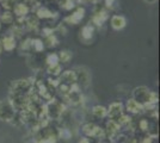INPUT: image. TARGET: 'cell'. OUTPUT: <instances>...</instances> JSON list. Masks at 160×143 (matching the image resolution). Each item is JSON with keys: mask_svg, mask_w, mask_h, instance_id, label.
Returning a JSON list of instances; mask_svg holds the SVG:
<instances>
[{"mask_svg": "<svg viewBox=\"0 0 160 143\" xmlns=\"http://www.w3.org/2000/svg\"><path fill=\"white\" fill-rule=\"evenodd\" d=\"M133 99L143 107L147 105H155L158 102V94L148 89L146 86H140L133 91Z\"/></svg>", "mask_w": 160, "mask_h": 143, "instance_id": "obj_1", "label": "cell"}, {"mask_svg": "<svg viewBox=\"0 0 160 143\" xmlns=\"http://www.w3.org/2000/svg\"><path fill=\"white\" fill-rule=\"evenodd\" d=\"M33 83L29 79H19L11 83L10 94L11 97H29L32 93Z\"/></svg>", "mask_w": 160, "mask_h": 143, "instance_id": "obj_2", "label": "cell"}, {"mask_svg": "<svg viewBox=\"0 0 160 143\" xmlns=\"http://www.w3.org/2000/svg\"><path fill=\"white\" fill-rule=\"evenodd\" d=\"M16 109L13 107L12 102L8 99L0 100V121L2 122H11L16 116Z\"/></svg>", "mask_w": 160, "mask_h": 143, "instance_id": "obj_3", "label": "cell"}, {"mask_svg": "<svg viewBox=\"0 0 160 143\" xmlns=\"http://www.w3.org/2000/svg\"><path fill=\"white\" fill-rule=\"evenodd\" d=\"M44 112H46V115H47L49 118L56 119V118H59V117L62 115V112H63V106H62V104L58 102L55 99H52V100L44 106Z\"/></svg>", "mask_w": 160, "mask_h": 143, "instance_id": "obj_4", "label": "cell"}, {"mask_svg": "<svg viewBox=\"0 0 160 143\" xmlns=\"http://www.w3.org/2000/svg\"><path fill=\"white\" fill-rule=\"evenodd\" d=\"M74 73H75V78H77V85L78 86H82V87H86L90 85L91 81V75L90 72L86 67H77L75 69H73Z\"/></svg>", "mask_w": 160, "mask_h": 143, "instance_id": "obj_5", "label": "cell"}, {"mask_svg": "<svg viewBox=\"0 0 160 143\" xmlns=\"http://www.w3.org/2000/svg\"><path fill=\"white\" fill-rule=\"evenodd\" d=\"M85 17V8L84 7H78L72 14H69L68 17L65 18V21L67 24H72V25H77L80 21L84 19Z\"/></svg>", "mask_w": 160, "mask_h": 143, "instance_id": "obj_6", "label": "cell"}, {"mask_svg": "<svg viewBox=\"0 0 160 143\" xmlns=\"http://www.w3.org/2000/svg\"><path fill=\"white\" fill-rule=\"evenodd\" d=\"M108 115L112 118V121H117L123 115V106H122V104L121 102H112L109 106Z\"/></svg>", "mask_w": 160, "mask_h": 143, "instance_id": "obj_7", "label": "cell"}, {"mask_svg": "<svg viewBox=\"0 0 160 143\" xmlns=\"http://www.w3.org/2000/svg\"><path fill=\"white\" fill-rule=\"evenodd\" d=\"M60 83L67 85V86H72L74 83H77V78L74 70H65L60 75Z\"/></svg>", "mask_w": 160, "mask_h": 143, "instance_id": "obj_8", "label": "cell"}, {"mask_svg": "<svg viewBox=\"0 0 160 143\" xmlns=\"http://www.w3.org/2000/svg\"><path fill=\"white\" fill-rule=\"evenodd\" d=\"M110 24H111V27L116 31H120L122 29H124V26L127 25V21L123 16L121 14H115L111 17V21H110Z\"/></svg>", "mask_w": 160, "mask_h": 143, "instance_id": "obj_9", "label": "cell"}, {"mask_svg": "<svg viewBox=\"0 0 160 143\" xmlns=\"http://www.w3.org/2000/svg\"><path fill=\"white\" fill-rule=\"evenodd\" d=\"M108 17H109V14H108V11L107 10H98L97 12H94V14L92 16V23H93L94 25H97V26H102L105 21H107Z\"/></svg>", "mask_w": 160, "mask_h": 143, "instance_id": "obj_10", "label": "cell"}, {"mask_svg": "<svg viewBox=\"0 0 160 143\" xmlns=\"http://www.w3.org/2000/svg\"><path fill=\"white\" fill-rule=\"evenodd\" d=\"M36 17L38 19H53V18L56 17V13L53 12V11H50L47 7L41 6L36 10Z\"/></svg>", "mask_w": 160, "mask_h": 143, "instance_id": "obj_11", "label": "cell"}, {"mask_svg": "<svg viewBox=\"0 0 160 143\" xmlns=\"http://www.w3.org/2000/svg\"><path fill=\"white\" fill-rule=\"evenodd\" d=\"M13 12L12 13L16 14L18 18H25L29 13V11H30V8L28 5H25L24 2H19V4H16L13 6Z\"/></svg>", "mask_w": 160, "mask_h": 143, "instance_id": "obj_12", "label": "cell"}, {"mask_svg": "<svg viewBox=\"0 0 160 143\" xmlns=\"http://www.w3.org/2000/svg\"><path fill=\"white\" fill-rule=\"evenodd\" d=\"M1 44H2V49H5L6 51H12L17 43H16V38L12 35H8V36H5L2 40H1Z\"/></svg>", "mask_w": 160, "mask_h": 143, "instance_id": "obj_13", "label": "cell"}, {"mask_svg": "<svg viewBox=\"0 0 160 143\" xmlns=\"http://www.w3.org/2000/svg\"><path fill=\"white\" fill-rule=\"evenodd\" d=\"M93 34H94V27L91 24L84 25L82 29H81V31H80V36H81V38L85 42H88L90 40H92Z\"/></svg>", "mask_w": 160, "mask_h": 143, "instance_id": "obj_14", "label": "cell"}, {"mask_svg": "<svg viewBox=\"0 0 160 143\" xmlns=\"http://www.w3.org/2000/svg\"><path fill=\"white\" fill-rule=\"evenodd\" d=\"M24 25L29 29V30H36L38 25H40V19L36 16H30V17H25L24 21Z\"/></svg>", "mask_w": 160, "mask_h": 143, "instance_id": "obj_15", "label": "cell"}, {"mask_svg": "<svg viewBox=\"0 0 160 143\" xmlns=\"http://www.w3.org/2000/svg\"><path fill=\"white\" fill-rule=\"evenodd\" d=\"M142 109H143V107L141 106L139 102H135L133 98L129 99L127 102V110L129 112H132V113H138V112H140Z\"/></svg>", "mask_w": 160, "mask_h": 143, "instance_id": "obj_16", "label": "cell"}, {"mask_svg": "<svg viewBox=\"0 0 160 143\" xmlns=\"http://www.w3.org/2000/svg\"><path fill=\"white\" fill-rule=\"evenodd\" d=\"M31 49L36 53H42L44 50V43L40 38H33L31 40Z\"/></svg>", "mask_w": 160, "mask_h": 143, "instance_id": "obj_17", "label": "cell"}, {"mask_svg": "<svg viewBox=\"0 0 160 143\" xmlns=\"http://www.w3.org/2000/svg\"><path fill=\"white\" fill-rule=\"evenodd\" d=\"M1 21L5 23V24H12L14 21V14L11 11H5L0 16V23Z\"/></svg>", "mask_w": 160, "mask_h": 143, "instance_id": "obj_18", "label": "cell"}, {"mask_svg": "<svg viewBox=\"0 0 160 143\" xmlns=\"http://www.w3.org/2000/svg\"><path fill=\"white\" fill-rule=\"evenodd\" d=\"M72 57H73L72 51H69V50H61L60 54H59V61L63 62V63H68L72 60Z\"/></svg>", "mask_w": 160, "mask_h": 143, "instance_id": "obj_19", "label": "cell"}, {"mask_svg": "<svg viewBox=\"0 0 160 143\" xmlns=\"http://www.w3.org/2000/svg\"><path fill=\"white\" fill-rule=\"evenodd\" d=\"M92 113H93L96 117H98V118H103V117H105L108 115V110L104 107V106H94L93 109H92Z\"/></svg>", "mask_w": 160, "mask_h": 143, "instance_id": "obj_20", "label": "cell"}, {"mask_svg": "<svg viewBox=\"0 0 160 143\" xmlns=\"http://www.w3.org/2000/svg\"><path fill=\"white\" fill-rule=\"evenodd\" d=\"M59 55L53 53V54H49L46 57V63H47L48 67H50V66H55V64H59Z\"/></svg>", "mask_w": 160, "mask_h": 143, "instance_id": "obj_21", "label": "cell"}, {"mask_svg": "<svg viewBox=\"0 0 160 143\" xmlns=\"http://www.w3.org/2000/svg\"><path fill=\"white\" fill-rule=\"evenodd\" d=\"M48 74L52 75V76H60L62 73V68H61L60 63L59 64H55V66H50L48 67Z\"/></svg>", "mask_w": 160, "mask_h": 143, "instance_id": "obj_22", "label": "cell"}, {"mask_svg": "<svg viewBox=\"0 0 160 143\" xmlns=\"http://www.w3.org/2000/svg\"><path fill=\"white\" fill-rule=\"evenodd\" d=\"M43 43H47V44H44V45L52 48V47L58 45L59 41H58V38H56V36H55V35H50V36L46 37V42H43Z\"/></svg>", "mask_w": 160, "mask_h": 143, "instance_id": "obj_23", "label": "cell"}, {"mask_svg": "<svg viewBox=\"0 0 160 143\" xmlns=\"http://www.w3.org/2000/svg\"><path fill=\"white\" fill-rule=\"evenodd\" d=\"M23 50H24V53H29L30 50H32L31 49V38H28L24 42H22V44H20V51H23Z\"/></svg>", "mask_w": 160, "mask_h": 143, "instance_id": "obj_24", "label": "cell"}, {"mask_svg": "<svg viewBox=\"0 0 160 143\" xmlns=\"http://www.w3.org/2000/svg\"><path fill=\"white\" fill-rule=\"evenodd\" d=\"M75 1H77V0H65V2L62 4V7H63L65 10H67V11H71V10L74 8V6H75Z\"/></svg>", "mask_w": 160, "mask_h": 143, "instance_id": "obj_25", "label": "cell"}, {"mask_svg": "<svg viewBox=\"0 0 160 143\" xmlns=\"http://www.w3.org/2000/svg\"><path fill=\"white\" fill-rule=\"evenodd\" d=\"M118 5V0H105V7L107 8H110V10H113L116 8Z\"/></svg>", "mask_w": 160, "mask_h": 143, "instance_id": "obj_26", "label": "cell"}, {"mask_svg": "<svg viewBox=\"0 0 160 143\" xmlns=\"http://www.w3.org/2000/svg\"><path fill=\"white\" fill-rule=\"evenodd\" d=\"M13 1L14 0H5V1H2V2H1V4H2V7L6 8V11H11L14 6Z\"/></svg>", "mask_w": 160, "mask_h": 143, "instance_id": "obj_27", "label": "cell"}, {"mask_svg": "<svg viewBox=\"0 0 160 143\" xmlns=\"http://www.w3.org/2000/svg\"><path fill=\"white\" fill-rule=\"evenodd\" d=\"M55 32V30L52 29V27H44L43 30H42V35L44 36V37H48V36H50V35H54Z\"/></svg>", "mask_w": 160, "mask_h": 143, "instance_id": "obj_28", "label": "cell"}, {"mask_svg": "<svg viewBox=\"0 0 160 143\" xmlns=\"http://www.w3.org/2000/svg\"><path fill=\"white\" fill-rule=\"evenodd\" d=\"M140 128L142 130H147L148 129V122H147L146 119H142L140 122Z\"/></svg>", "mask_w": 160, "mask_h": 143, "instance_id": "obj_29", "label": "cell"}, {"mask_svg": "<svg viewBox=\"0 0 160 143\" xmlns=\"http://www.w3.org/2000/svg\"><path fill=\"white\" fill-rule=\"evenodd\" d=\"M56 30H59V31H61V32H62L61 35H66V32H67V30L65 29V26H63V24H62V23H61L60 25L58 26V29H56Z\"/></svg>", "mask_w": 160, "mask_h": 143, "instance_id": "obj_30", "label": "cell"}, {"mask_svg": "<svg viewBox=\"0 0 160 143\" xmlns=\"http://www.w3.org/2000/svg\"><path fill=\"white\" fill-rule=\"evenodd\" d=\"M143 1H145L146 4H155L158 0H143Z\"/></svg>", "mask_w": 160, "mask_h": 143, "instance_id": "obj_31", "label": "cell"}, {"mask_svg": "<svg viewBox=\"0 0 160 143\" xmlns=\"http://www.w3.org/2000/svg\"><path fill=\"white\" fill-rule=\"evenodd\" d=\"M80 4H88V2H91V0H78Z\"/></svg>", "mask_w": 160, "mask_h": 143, "instance_id": "obj_32", "label": "cell"}, {"mask_svg": "<svg viewBox=\"0 0 160 143\" xmlns=\"http://www.w3.org/2000/svg\"><path fill=\"white\" fill-rule=\"evenodd\" d=\"M100 0H91V2H94V4H97V2H99Z\"/></svg>", "mask_w": 160, "mask_h": 143, "instance_id": "obj_33", "label": "cell"}, {"mask_svg": "<svg viewBox=\"0 0 160 143\" xmlns=\"http://www.w3.org/2000/svg\"><path fill=\"white\" fill-rule=\"evenodd\" d=\"M2 51V44H1V40H0V53Z\"/></svg>", "mask_w": 160, "mask_h": 143, "instance_id": "obj_34", "label": "cell"}, {"mask_svg": "<svg viewBox=\"0 0 160 143\" xmlns=\"http://www.w3.org/2000/svg\"><path fill=\"white\" fill-rule=\"evenodd\" d=\"M2 1H5V0H0V2H2Z\"/></svg>", "mask_w": 160, "mask_h": 143, "instance_id": "obj_35", "label": "cell"}, {"mask_svg": "<svg viewBox=\"0 0 160 143\" xmlns=\"http://www.w3.org/2000/svg\"><path fill=\"white\" fill-rule=\"evenodd\" d=\"M0 29H1V23H0Z\"/></svg>", "mask_w": 160, "mask_h": 143, "instance_id": "obj_36", "label": "cell"}]
</instances>
